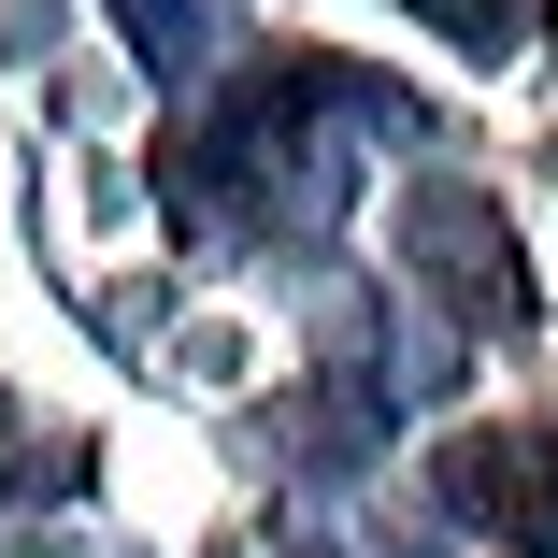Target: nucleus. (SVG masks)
<instances>
[{
	"label": "nucleus",
	"instance_id": "f257e3e1",
	"mask_svg": "<svg viewBox=\"0 0 558 558\" xmlns=\"http://www.w3.org/2000/svg\"><path fill=\"white\" fill-rule=\"evenodd\" d=\"M444 501H459L473 530H501V544H558V444H544V429L444 444Z\"/></svg>",
	"mask_w": 558,
	"mask_h": 558
},
{
	"label": "nucleus",
	"instance_id": "f03ea898",
	"mask_svg": "<svg viewBox=\"0 0 558 558\" xmlns=\"http://www.w3.org/2000/svg\"><path fill=\"white\" fill-rule=\"evenodd\" d=\"M415 244H444L429 272L459 287V315H515V301H530V287H515V244L487 230L473 201H415Z\"/></svg>",
	"mask_w": 558,
	"mask_h": 558
},
{
	"label": "nucleus",
	"instance_id": "7ed1b4c3",
	"mask_svg": "<svg viewBox=\"0 0 558 558\" xmlns=\"http://www.w3.org/2000/svg\"><path fill=\"white\" fill-rule=\"evenodd\" d=\"M429 29H459L473 58H501V44H530V0H415Z\"/></svg>",
	"mask_w": 558,
	"mask_h": 558
},
{
	"label": "nucleus",
	"instance_id": "20e7f679",
	"mask_svg": "<svg viewBox=\"0 0 558 558\" xmlns=\"http://www.w3.org/2000/svg\"><path fill=\"white\" fill-rule=\"evenodd\" d=\"M0 459H15V401H0ZM0 501H15V487H0Z\"/></svg>",
	"mask_w": 558,
	"mask_h": 558
}]
</instances>
